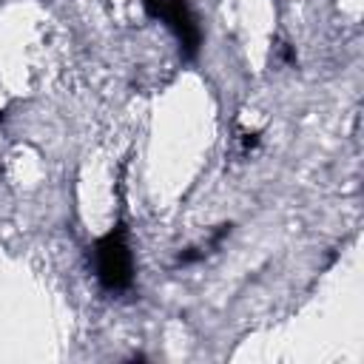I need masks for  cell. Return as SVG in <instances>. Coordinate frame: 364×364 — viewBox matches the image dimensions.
Here are the masks:
<instances>
[{
	"mask_svg": "<svg viewBox=\"0 0 364 364\" xmlns=\"http://www.w3.org/2000/svg\"><path fill=\"white\" fill-rule=\"evenodd\" d=\"M94 276L108 293H122L134 284V253L128 242V230L117 222L105 236H100L91 247Z\"/></svg>",
	"mask_w": 364,
	"mask_h": 364,
	"instance_id": "6da1fadb",
	"label": "cell"
},
{
	"mask_svg": "<svg viewBox=\"0 0 364 364\" xmlns=\"http://www.w3.org/2000/svg\"><path fill=\"white\" fill-rule=\"evenodd\" d=\"M145 6V14L154 17V20H162L176 43H179V51L185 60H193L199 54V46H202V28L196 23V14L193 9L188 6V0H142Z\"/></svg>",
	"mask_w": 364,
	"mask_h": 364,
	"instance_id": "7a4b0ae2",
	"label": "cell"
}]
</instances>
